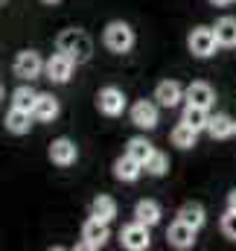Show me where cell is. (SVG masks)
Returning <instances> with one entry per match:
<instances>
[{"instance_id": "cell-21", "label": "cell", "mask_w": 236, "mask_h": 251, "mask_svg": "<svg viewBox=\"0 0 236 251\" xmlns=\"http://www.w3.org/2000/svg\"><path fill=\"white\" fill-rule=\"evenodd\" d=\"M91 216L111 222V219L117 216V201H114L111 196H99V199H94V204H91Z\"/></svg>"}, {"instance_id": "cell-7", "label": "cell", "mask_w": 236, "mask_h": 251, "mask_svg": "<svg viewBox=\"0 0 236 251\" xmlns=\"http://www.w3.org/2000/svg\"><path fill=\"white\" fill-rule=\"evenodd\" d=\"M41 70H44V62L38 53H32V50L18 53V59H15V76L18 79H35V76H41Z\"/></svg>"}, {"instance_id": "cell-15", "label": "cell", "mask_w": 236, "mask_h": 251, "mask_svg": "<svg viewBox=\"0 0 236 251\" xmlns=\"http://www.w3.org/2000/svg\"><path fill=\"white\" fill-rule=\"evenodd\" d=\"M184 94H187V102L189 105H201V108H210L213 105V88L207 82H192Z\"/></svg>"}, {"instance_id": "cell-26", "label": "cell", "mask_w": 236, "mask_h": 251, "mask_svg": "<svg viewBox=\"0 0 236 251\" xmlns=\"http://www.w3.org/2000/svg\"><path fill=\"white\" fill-rule=\"evenodd\" d=\"M143 170H146L149 176H164V173L169 170V158H166L164 152H158V149H155V152L149 155V161L143 164Z\"/></svg>"}, {"instance_id": "cell-8", "label": "cell", "mask_w": 236, "mask_h": 251, "mask_svg": "<svg viewBox=\"0 0 236 251\" xmlns=\"http://www.w3.org/2000/svg\"><path fill=\"white\" fill-rule=\"evenodd\" d=\"M96 105H99L102 114L117 117V114H122V108H125V94L119 88H102L99 97H96Z\"/></svg>"}, {"instance_id": "cell-2", "label": "cell", "mask_w": 236, "mask_h": 251, "mask_svg": "<svg viewBox=\"0 0 236 251\" xmlns=\"http://www.w3.org/2000/svg\"><path fill=\"white\" fill-rule=\"evenodd\" d=\"M105 47L111 53H128L134 47V29L122 21H114L105 26Z\"/></svg>"}, {"instance_id": "cell-3", "label": "cell", "mask_w": 236, "mask_h": 251, "mask_svg": "<svg viewBox=\"0 0 236 251\" xmlns=\"http://www.w3.org/2000/svg\"><path fill=\"white\" fill-rule=\"evenodd\" d=\"M216 47H219V41H216V32H213L210 26H195V29L189 32V53H192V56L207 59V56L216 53Z\"/></svg>"}, {"instance_id": "cell-1", "label": "cell", "mask_w": 236, "mask_h": 251, "mask_svg": "<svg viewBox=\"0 0 236 251\" xmlns=\"http://www.w3.org/2000/svg\"><path fill=\"white\" fill-rule=\"evenodd\" d=\"M56 44H59L61 53H67L76 64L88 62V59H91V53H94V44H91V38H88L82 29H64Z\"/></svg>"}, {"instance_id": "cell-23", "label": "cell", "mask_w": 236, "mask_h": 251, "mask_svg": "<svg viewBox=\"0 0 236 251\" xmlns=\"http://www.w3.org/2000/svg\"><path fill=\"white\" fill-rule=\"evenodd\" d=\"M184 123H189L195 131L207 128V123H210V108H201V105H189V102H187V108H184Z\"/></svg>"}, {"instance_id": "cell-19", "label": "cell", "mask_w": 236, "mask_h": 251, "mask_svg": "<svg viewBox=\"0 0 236 251\" xmlns=\"http://www.w3.org/2000/svg\"><path fill=\"white\" fill-rule=\"evenodd\" d=\"M213 32H216V41H219L222 47H236V18H222V21H216Z\"/></svg>"}, {"instance_id": "cell-6", "label": "cell", "mask_w": 236, "mask_h": 251, "mask_svg": "<svg viewBox=\"0 0 236 251\" xmlns=\"http://www.w3.org/2000/svg\"><path fill=\"white\" fill-rule=\"evenodd\" d=\"M119 240H122L125 249L146 251L149 249V225H143V222H131V225H125V228L119 231Z\"/></svg>"}, {"instance_id": "cell-22", "label": "cell", "mask_w": 236, "mask_h": 251, "mask_svg": "<svg viewBox=\"0 0 236 251\" xmlns=\"http://www.w3.org/2000/svg\"><path fill=\"white\" fill-rule=\"evenodd\" d=\"M178 219L187 222V225H192V228L198 231V228L204 225V207H201L198 201H187V204L178 210Z\"/></svg>"}, {"instance_id": "cell-29", "label": "cell", "mask_w": 236, "mask_h": 251, "mask_svg": "<svg viewBox=\"0 0 236 251\" xmlns=\"http://www.w3.org/2000/svg\"><path fill=\"white\" fill-rule=\"evenodd\" d=\"M210 3H213V6H228L231 0H210Z\"/></svg>"}, {"instance_id": "cell-11", "label": "cell", "mask_w": 236, "mask_h": 251, "mask_svg": "<svg viewBox=\"0 0 236 251\" xmlns=\"http://www.w3.org/2000/svg\"><path fill=\"white\" fill-rule=\"evenodd\" d=\"M166 240H169V246H172V249H181V251H184V249H192V243H195V228L178 219L175 225H169Z\"/></svg>"}, {"instance_id": "cell-20", "label": "cell", "mask_w": 236, "mask_h": 251, "mask_svg": "<svg viewBox=\"0 0 236 251\" xmlns=\"http://www.w3.org/2000/svg\"><path fill=\"white\" fill-rule=\"evenodd\" d=\"M195 137H198V131L189 123H184V120L172 128V143H175L178 149H192L195 146Z\"/></svg>"}, {"instance_id": "cell-4", "label": "cell", "mask_w": 236, "mask_h": 251, "mask_svg": "<svg viewBox=\"0 0 236 251\" xmlns=\"http://www.w3.org/2000/svg\"><path fill=\"white\" fill-rule=\"evenodd\" d=\"M82 240H85V243H79V249H102L105 240H108V222L91 216V219L85 222V228H82Z\"/></svg>"}, {"instance_id": "cell-24", "label": "cell", "mask_w": 236, "mask_h": 251, "mask_svg": "<svg viewBox=\"0 0 236 251\" xmlns=\"http://www.w3.org/2000/svg\"><path fill=\"white\" fill-rule=\"evenodd\" d=\"M35 100H38V94H35L32 88H26V85H21V88L12 94V105H15V108H24V111H32V108H35Z\"/></svg>"}, {"instance_id": "cell-9", "label": "cell", "mask_w": 236, "mask_h": 251, "mask_svg": "<svg viewBox=\"0 0 236 251\" xmlns=\"http://www.w3.org/2000/svg\"><path fill=\"white\" fill-rule=\"evenodd\" d=\"M131 123L137 126V128H155L158 126V105L155 102H149V100H140V102H134L131 105Z\"/></svg>"}, {"instance_id": "cell-10", "label": "cell", "mask_w": 236, "mask_h": 251, "mask_svg": "<svg viewBox=\"0 0 236 251\" xmlns=\"http://www.w3.org/2000/svg\"><path fill=\"white\" fill-rule=\"evenodd\" d=\"M76 155H79V149H76V143H73L70 137H59V140H53V146H50V161L59 164V167L76 164Z\"/></svg>"}, {"instance_id": "cell-31", "label": "cell", "mask_w": 236, "mask_h": 251, "mask_svg": "<svg viewBox=\"0 0 236 251\" xmlns=\"http://www.w3.org/2000/svg\"><path fill=\"white\" fill-rule=\"evenodd\" d=\"M3 3H6V0H0V6H3Z\"/></svg>"}, {"instance_id": "cell-27", "label": "cell", "mask_w": 236, "mask_h": 251, "mask_svg": "<svg viewBox=\"0 0 236 251\" xmlns=\"http://www.w3.org/2000/svg\"><path fill=\"white\" fill-rule=\"evenodd\" d=\"M222 234L228 237V240H236V210L228 207V213L222 216Z\"/></svg>"}, {"instance_id": "cell-30", "label": "cell", "mask_w": 236, "mask_h": 251, "mask_svg": "<svg viewBox=\"0 0 236 251\" xmlns=\"http://www.w3.org/2000/svg\"><path fill=\"white\" fill-rule=\"evenodd\" d=\"M44 3H59V0H44Z\"/></svg>"}, {"instance_id": "cell-14", "label": "cell", "mask_w": 236, "mask_h": 251, "mask_svg": "<svg viewBox=\"0 0 236 251\" xmlns=\"http://www.w3.org/2000/svg\"><path fill=\"white\" fill-rule=\"evenodd\" d=\"M140 173H143V164H140L137 158H131L128 152L119 158L117 164H114V176H117L119 181H137V178H140Z\"/></svg>"}, {"instance_id": "cell-12", "label": "cell", "mask_w": 236, "mask_h": 251, "mask_svg": "<svg viewBox=\"0 0 236 251\" xmlns=\"http://www.w3.org/2000/svg\"><path fill=\"white\" fill-rule=\"evenodd\" d=\"M184 97H187V94L181 91V85L172 82V79H169V82H161V85H158V91H155V100H158V105H161V108H175Z\"/></svg>"}, {"instance_id": "cell-32", "label": "cell", "mask_w": 236, "mask_h": 251, "mask_svg": "<svg viewBox=\"0 0 236 251\" xmlns=\"http://www.w3.org/2000/svg\"><path fill=\"white\" fill-rule=\"evenodd\" d=\"M0 97H3V88H0Z\"/></svg>"}, {"instance_id": "cell-5", "label": "cell", "mask_w": 236, "mask_h": 251, "mask_svg": "<svg viewBox=\"0 0 236 251\" xmlns=\"http://www.w3.org/2000/svg\"><path fill=\"white\" fill-rule=\"evenodd\" d=\"M73 59L67 56V53H56V56H50V62L44 64V73H47V79L50 82H56V85H64L67 79H70V73H73Z\"/></svg>"}, {"instance_id": "cell-17", "label": "cell", "mask_w": 236, "mask_h": 251, "mask_svg": "<svg viewBox=\"0 0 236 251\" xmlns=\"http://www.w3.org/2000/svg\"><path fill=\"white\" fill-rule=\"evenodd\" d=\"M207 131H210L213 140H225V137L236 134V123L228 117V114H213L210 123H207Z\"/></svg>"}, {"instance_id": "cell-18", "label": "cell", "mask_w": 236, "mask_h": 251, "mask_svg": "<svg viewBox=\"0 0 236 251\" xmlns=\"http://www.w3.org/2000/svg\"><path fill=\"white\" fill-rule=\"evenodd\" d=\"M134 216H137V222H143V225H158L161 222V207H158V201H152V199H143V201H137V207H134Z\"/></svg>"}, {"instance_id": "cell-16", "label": "cell", "mask_w": 236, "mask_h": 251, "mask_svg": "<svg viewBox=\"0 0 236 251\" xmlns=\"http://www.w3.org/2000/svg\"><path fill=\"white\" fill-rule=\"evenodd\" d=\"M32 111H24V108H15L12 105V111L6 114V128L12 131V134H26L29 131V126H32Z\"/></svg>"}, {"instance_id": "cell-25", "label": "cell", "mask_w": 236, "mask_h": 251, "mask_svg": "<svg viewBox=\"0 0 236 251\" xmlns=\"http://www.w3.org/2000/svg\"><path fill=\"white\" fill-rule=\"evenodd\" d=\"M152 152H155V149H152V143H149L146 137H131V140H128V155L137 158L140 164H146Z\"/></svg>"}, {"instance_id": "cell-28", "label": "cell", "mask_w": 236, "mask_h": 251, "mask_svg": "<svg viewBox=\"0 0 236 251\" xmlns=\"http://www.w3.org/2000/svg\"><path fill=\"white\" fill-rule=\"evenodd\" d=\"M228 207H231V210H236V190H231V193H228Z\"/></svg>"}, {"instance_id": "cell-13", "label": "cell", "mask_w": 236, "mask_h": 251, "mask_svg": "<svg viewBox=\"0 0 236 251\" xmlns=\"http://www.w3.org/2000/svg\"><path fill=\"white\" fill-rule=\"evenodd\" d=\"M56 114H59V100L53 94H38L35 108H32V117L41 120V123H50V120H56Z\"/></svg>"}]
</instances>
